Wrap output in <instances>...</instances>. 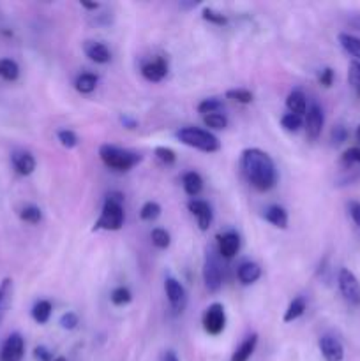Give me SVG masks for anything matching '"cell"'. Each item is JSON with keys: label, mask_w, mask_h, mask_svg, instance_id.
Listing matches in <instances>:
<instances>
[{"label": "cell", "mask_w": 360, "mask_h": 361, "mask_svg": "<svg viewBox=\"0 0 360 361\" xmlns=\"http://www.w3.org/2000/svg\"><path fill=\"white\" fill-rule=\"evenodd\" d=\"M13 166L20 175L28 176L35 171V159L28 152H14L13 154Z\"/></svg>", "instance_id": "2e32d148"}, {"label": "cell", "mask_w": 360, "mask_h": 361, "mask_svg": "<svg viewBox=\"0 0 360 361\" xmlns=\"http://www.w3.org/2000/svg\"><path fill=\"white\" fill-rule=\"evenodd\" d=\"M99 157L104 162L106 168L113 169L116 173H127L133 168H136L143 157L136 152L126 150V148H119L115 145H102L99 148Z\"/></svg>", "instance_id": "3957f363"}, {"label": "cell", "mask_w": 360, "mask_h": 361, "mask_svg": "<svg viewBox=\"0 0 360 361\" xmlns=\"http://www.w3.org/2000/svg\"><path fill=\"white\" fill-rule=\"evenodd\" d=\"M240 169L247 182L260 192L274 189L277 183V169L267 152L260 148H246L240 157Z\"/></svg>", "instance_id": "6da1fadb"}, {"label": "cell", "mask_w": 360, "mask_h": 361, "mask_svg": "<svg viewBox=\"0 0 360 361\" xmlns=\"http://www.w3.org/2000/svg\"><path fill=\"white\" fill-rule=\"evenodd\" d=\"M286 108L293 115L304 116L307 113V99L304 95L302 90H293L289 92L288 97H286Z\"/></svg>", "instance_id": "ac0fdd59"}, {"label": "cell", "mask_w": 360, "mask_h": 361, "mask_svg": "<svg viewBox=\"0 0 360 361\" xmlns=\"http://www.w3.org/2000/svg\"><path fill=\"white\" fill-rule=\"evenodd\" d=\"M124 196L120 192H109L99 219L94 224V231H119L124 226Z\"/></svg>", "instance_id": "7a4b0ae2"}, {"label": "cell", "mask_w": 360, "mask_h": 361, "mask_svg": "<svg viewBox=\"0 0 360 361\" xmlns=\"http://www.w3.org/2000/svg\"><path fill=\"white\" fill-rule=\"evenodd\" d=\"M176 140L186 147L196 148V150L205 152V154H214L221 148V141L208 130L200 129V127H184L176 133Z\"/></svg>", "instance_id": "277c9868"}, {"label": "cell", "mask_w": 360, "mask_h": 361, "mask_svg": "<svg viewBox=\"0 0 360 361\" xmlns=\"http://www.w3.org/2000/svg\"><path fill=\"white\" fill-rule=\"evenodd\" d=\"M25 355V341L20 334H11L0 351V361H21Z\"/></svg>", "instance_id": "30bf717a"}, {"label": "cell", "mask_w": 360, "mask_h": 361, "mask_svg": "<svg viewBox=\"0 0 360 361\" xmlns=\"http://www.w3.org/2000/svg\"><path fill=\"white\" fill-rule=\"evenodd\" d=\"M281 126L284 127L286 130H289V133H296V130H300V127L304 126L302 116L293 115V113H286L281 118Z\"/></svg>", "instance_id": "e575fe53"}, {"label": "cell", "mask_w": 360, "mask_h": 361, "mask_svg": "<svg viewBox=\"0 0 360 361\" xmlns=\"http://www.w3.org/2000/svg\"><path fill=\"white\" fill-rule=\"evenodd\" d=\"M348 83L355 90L356 97H360V62L353 60L348 67Z\"/></svg>", "instance_id": "4dcf8cb0"}, {"label": "cell", "mask_w": 360, "mask_h": 361, "mask_svg": "<svg viewBox=\"0 0 360 361\" xmlns=\"http://www.w3.org/2000/svg\"><path fill=\"white\" fill-rule=\"evenodd\" d=\"M349 215H352L353 222H355L360 229V203H356V201H352V203H349Z\"/></svg>", "instance_id": "f6af8a7d"}, {"label": "cell", "mask_w": 360, "mask_h": 361, "mask_svg": "<svg viewBox=\"0 0 360 361\" xmlns=\"http://www.w3.org/2000/svg\"><path fill=\"white\" fill-rule=\"evenodd\" d=\"M182 187L184 190H186L187 196L196 197L198 194L203 190V178H201L196 171H187L186 175L182 176Z\"/></svg>", "instance_id": "ffe728a7"}, {"label": "cell", "mask_w": 360, "mask_h": 361, "mask_svg": "<svg viewBox=\"0 0 360 361\" xmlns=\"http://www.w3.org/2000/svg\"><path fill=\"white\" fill-rule=\"evenodd\" d=\"M236 277H239V281L242 282L244 286L254 284V282L261 277L260 264L253 263V261H246V263L240 264L239 270H236Z\"/></svg>", "instance_id": "e0dca14e"}, {"label": "cell", "mask_w": 360, "mask_h": 361, "mask_svg": "<svg viewBox=\"0 0 360 361\" xmlns=\"http://www.w3.org/2000/svg\"><path fill=\"white\" fill-rule=\"evenodd\" d=\"M97 81L99 80L95 74L83 73L76 78V81H74V87H76V90L80 92V94H92V92L95 90V87H97Z\"/></svg>", "instance_id": "d4e9b609"}, {"label": "cell", "mask_w": 360, "mask_h": 361, "mask_svg": "<svg viewBox=\"0 0 360 361\" xmlns=\"http://www.w3.org/2000/svg\"><path fill=\"white\" fill-rule=\"evenodd\" d=\"M161 215V207H159L155 201H147V203L141 207L140 210V217L143 219V221H155V219Z\"/></svg>", "instance_id": "d6a6232c"}, {"label": "cell", "mask_w": 360, "mask_h": 361, "mask_svg": "<svg viewBox=\"0 0 360 361\" xmlns=\"http://www.w3.org/2000/svg\"><path fill=\"white\" fill-rule=\"evenodd\" d=\"M256 345H258V335L256 334L249 335V337H247L246 341H244L242 344L239 345V349L233 353L232 360H229V361H247L251 358V356H253Z\"/></svg>", "instance_id": "44dd1931"}, {"label": "cell", "mask_w": 360, "mask_h": 361, "mask_svg": "<svg viewBox=\"0 0 360 361\" xmlns=\"http://www.w3.org/2000/svg\"><path fill=\"white\" fill-rule=\"evenodd\" d=\"M20 217H21V221L28 222V224H39L42 219V212H41V208L34 207V204H27V207L21 208Z\"/></svg>", "instance_id": "f1b7e54d"}, {"label": "cell", "mask_w": 360, "mask_h": 361, "mask_svg": "<svg viewBox=\"0 0 360 361\" xmlns=\"http://www.w3.org/2000/svg\"><path fill=\"white\" fill-rule=\"evenodd\" d=\"M203 122L205 126L215 130H222L228 127V118H226V115H222V113H210V115H205Z\"/></svg>", "instance_id": "1f68e13d"}, {"label": "cell", "mask_w": 360, "mask_h": 361, "mask_svg": "<svg viewBox=\"0 0 360 361\" xmlns=\"http://www.w3.org/2000/svg\"><path fill=\"white\" fill-rule=\"evenodd\" d=\"M217 249L219 256L224 259H232L236 256L240 249V236L235 231H226L217 236Z\"/></svg>", "instance_id": "4fadbf2b"}, {"label": "cell", "mask_w": 360, "mask_h": 361, "mask_svg": "<svg viewBox=\"0 0 360 361\" xmlns=\"http://www.w3.org/2000/svg\"><path fill=\"white\" fill-rule=\"evenodd\" d=\"M83 51L92 62L95 63H108L112 60V51L108 49V46L102 44L97 41H87L83 44Z\"/></svg>", "instance_id": "9a60e30c"}, {"label": "cell", "mask_w": 360, "mask_h": 361, "mask_svg": "<svg viewBox=\"0 0 360 361\" xmlns=\"http://www.w3.org/2000/svg\"><path fill=\"white\" fill-rule=\"evenodd\" d=\"M263 217L265 221L270 222V224L275 226V228H281V229L288 228V212H286L282 207H279V204H272V207H268L267 210H265Z\"/></svg>", "instance_id": "d6986e66"}, {"label": "cell", "mask_w": 360, "mask_h": 361, "mask_svg": "<svg viewBox=\"0 0 360 361\" xmlns=\"http://www.w3.org/2000/svg\"><path fill=\"white\" fill-rule=\"evenodd\" d=\"M203 282L208 293H217L222 286V268L219 257L208 250L203 263Z\"/></svg>", "instance_id": "5b68a950"}, {"label": "cell", "mask_w": 360, "mask_h": 361, "mask_svg": "<svg viewBox=\"0 0 360 361\" xmlns=\"http://www.w3.org/2000/svg\"><path fill=\"white\" fill-rule=\"evenodd\" d=\"M201 18H203L205 21H208V23L219 25V27H222V25L228 23V18H226L224 14L217 13V11L210 9V7H205V9L201 11Z\"/></svg>", "instance_id": "8d00e7d4"}, {"label": "cell", "mask_w": 360, "mask_h": 361, "mask_svg": "<svg viewBox=\"0 0 360 361\" xmlns=\"http://www.w3.org/2000/svg\"><path fill=\"white\" fill-rule=\"evenodd\" d=\"M355 137H356V141H359L360 143V126L356 127V133H355Z\"/></svg>", "instance_id": "816d5d0a"}, {"label": "cell", "mask_w": 360, "mask_h": 361, "mask_svg": "<svg viewBox=\"0 0 360 361\" xmlns=\"http://www.w3.org/2000/svg\"><path fill=\"white\" fill-rule=\"evenodd\" d=\"M349 27L356 28V30H360V14H353V16H349L348 20Z\"/></svg>", "instance_id": "7dc6e473"}, {"label": "cell", "mask_w": 360, "mask_h": 361, "mask_svg": "<svg viewBox=\"0 0 360 361\" xmlns=\"http://www.w3.org/2000/svg\"><path fill=\"white\" fill-rule=\"evenodd\" d=\"M150 238H152V243H154V245L161 250L168 249L169 243H172V236H169V233L162 228L152 229Z\"/></svg>", "instance_id": "83f0119b"}, {"label": "cell", "mask_w": 360, "mask_h": 361, "mask_svg": "<svg viewBox=\"0 0 360 361\" xmlns=\"http://www.w3.org/2000/svg\"><path fill=\"white\" fill-rule=\"evenodd\" d=\"M187 208H189L191 214L196 217L198 226H200L201 231H208L212 226V221H214V212H212L210 204L207 201L201 200H191L187 203Z\"/></svg>", "instance_id": "8fae6325"}, {"label": "cell", "mask_w": 360, "mask_h": 361, "mask_svg": "<svg viewBox=\"0 0 360 361\" xmlns=\"http://www.w3.org/2000/svg\"><path fill=\"white\" fill-rule=\"evenodd\" d=\"M80 324V319H78V316L74 312H66L62 317H60V326L64 328V330H74V328Z\"/></svg>", "instance_id": "ab89813d"}, {"label": "cell", "mask_w": 360, "mask_h": 361, "mask_svg": "<svg viewBox=\"0 0 360 361\" xmlns=\"http://www.w3.org/2000/svg\"><path fill=\"white\" fill-rule=\"evenodd\" d=\"M81 6L85 9H90V11H97L99 9V4H92V2H81Z\"/></svg>", "instance_id": "681fc988"}, {"label": "cell", "mask_w": 360, "mask_h": 361, "mask_svg": "<svg viewBox=\"0 0 360 361\" xmlns=\"http://www.w3.org/2000/svg\"><path fill=\"white\" fill-rule=\"evenodd\" d=\"M162 361H180V360H179V356H176L173 351H166V355H164V358H162Z\"/></svg>", "instance_id": "c3c4849f"}, {"label": "cell", "mask_w": 360, "mask_h": 361, "mask_svg": "<svg viewBox=\"0 0 360 361\" xmlns=\"http://www.w3.org/2000/svg\"><path fill=\"white\" fill-rule=\"evenodd\" d=\"M346 140H348V130H346V127L335 126L332 129V141H334V145H342Z\"/></svg>", "instance_id": "60d3db41"}, {"label": "cell", "mask_w": 360, "mask_h": 361, "mask_svg": "<svg viewBox=\"0 0 360 361\" xmlns=\"http://www.w3.org/2000/svg\"><path fill=\"white\" fill-rule=\"evenodd\" d=\"M337 284L346 302L352 305H360V282L356 281L353 271H349L348 268H341L337 275Z\"/></svg>", "instance_id": "8992f818"}, {"label": "cell", "mask_w": 360, "mask_h": 361, "mask_svg": "<svg viewBox=\"0 0 360 361\" xmlns=\"http://www.w3.org/2000/svg\"><path fill=\"white\" fill-rule=\"evenodd\" d=\"M53 361H67L66 358H64V356H59V358H55Z\"/></svg>", "instance_id": "f5cc1de1"}, {"label": "cell", "mask_w": 360, "mask_h": 361, "mask_svg": "<svg viewBox=\"0 0 360 361\" xmlns=\"http://www.w3.org/2000/svg\"><path fill=\"white\" fill-rule=\"evenodd\" d=\"M318 81H320V85H323L325 88L332 87V83H334V71H332L330 67L323 69L320 73V78H318Z\"/></svg>", "instance_id": "7bdbcfd3"}, {"label": "cell", "mask_w": 360, "mask_h": 361, "mask_svg": "<svg viewBox=\"0 0 360 361\" xmlns=\"http://www.w3.org/2000/svg\"><path fill=\"white\" fill-rule=\"evenodd\" d=\"M221 108H222V102L215 97L205 99V101H201L200 104H198V111H200L203 116L210 115V113H219L221 111Z\"/></svg>", "instance_id": "836d02e7"}, {"label": "cell", "mask_w": 360, "mask_h": 361, "mask_svg": "<svg viewBox=\"0 0 360 361\" xmlns=\"http://www.w3.org/2000/svg\"><path fill=\"white\" fill-rule=\"evenodd\" d=\"M141 74H143L145 80L152 81V83L162 81L166 78V74H168V62L162 56H157V59L150 60V62L141 66Z\"/></svg>", "instance_id": "5bb4252c"}, {"label": "cell", "mask_w": 360, "mask_h": 361, "mask_svg": "<svg viewBox=\"0 0 360 361\" xmlns=\"http://www.w3.org/2000/svg\"><path fill=\"white\" fill-rule=\"evenodd\" d=\"M226 328V312L221 303H212L203 314V330L208 335H221Z\"/></svg>", "instance_id": "52a82bcc"}, {"label": "cell", "mask_w": 360, "mask_h": 361, "mask_svg": "<svg viewBox=\"0 0 360 361\" xmlns=\"http://www.w3.org/2000/svg\"><path fill=\"white\" fill-rule=\"evenodd\" d=\"M318 345H320L321 356H323L325 361H342V358H344V348L332 335H323Z\"/></svg>", "instance_id": "7c38bea8"}, {"label": "cell", "mask_w": 360, "mask_h": 361, "mask_svg": "<svg viewBox=\"0 0 360 361\" xmlns=\"http://www.w3.org/2000/svg\"><path fill=\"white\" fill-rule=\"evenodd\" d=\"M52 310L53 307L48 300H39L34 305V309H32V317H34L35 323L46 324L49 321V317H52Z\"/></svg>", "instance_id": "cb8c5ba5"}, {"label": "cell", "mask_w": 360, "mask_h": 361, "mask_svg": "<svg viewBox=\"0 0 360 361\" xmlns=\"http://www.w3.org/2000/svg\"><path fill=\"white\" fill-rule=\"evenodd\" d=\"M120 123H122V126L126 127V129H134V127L138 126L136 120L131 118V116H127V115H122V116H120Z\"/></svg>", "instance_id": "bcb514c9"}, {"label": "cell", "mask_w": 360, "mask_h": 361, "mask_svg": "<svg viewBox=\"0 0 360 361\" xmlns=\"http://www.w3.org/2000/svg\"><path fill=\"white\" fill-rule=\"evenodd\" d=\"M198 2H189V4H180V7H184V9H191V7H196Z\"/></svg>", "instance_id": "f907efd6"}, {"label": "cell", "mask_w": 360, "mask_h": 361, "mask_svg": "<svg viewBox=\"0 0 360 361\" xmlns=\"http://www.w3.org/2000/svg\"><path fill=\"white\" fill-rule=\"evenodd\" d=\"M109 300H112L113 305L124 307V305H127V303H131V300H133V295H131L129 289L124 288V286H120V288L113 289L112 295H109Z\"/></svg>", "instance_id": "f546056e"}, {"label": "cell", "mask_w": 360, "mask_h": 361, "mask_svg": "<svg viewBox=\"0 0 360 361\" xmlns=\"http://www.w3.org/2000/svg\"><path fill=\"white\" fill-rule=\"evenodd\" d=\"M339 42L344 48L346 53H349L352 56H355L360 62V39L355 37L352 34H339Z\"/></svg>", "instance_id": "484cf974"}, {"label": "cell", "mask_w": 360, "mask_h": 361, "mask_svg": "<svg viewBox=\"0 0 360 361\" xmlns=\"http://www.w3.org/2000/svg\"><path fill=\"white\" fill-rule=\"evenodd\" d=\"M56 137H59V141H60V145H62L64 148H74V147H78V136H76V133H73V130H69V129H62V130H59V134H56Z\"/></svg>", "instance_id": "74e56055"}, {"label": "cell", "mask_w": 360, "mask_h": 361, "mask_svg": "<svg viewBox=\"0 0 360 361\" xmlns=\"http://www.w3.org/2000/svg\"><path fill=\"white\" fill-rule=\"evenodd\" d=\"M155 157H157L159 161H161L162 164H166V166L175 164V161H176L175 152H173L172 148H168V147H157V148H155Z\"/></svg>", "instance_id": "f35d334b"}, {"label": "cell", "mask_w": 360, "mask_h": 361, "mask_svg": "<svg viewBox=\"0 0 360 361\" xmlns=\"http://www.w3.org/2000/svg\"><path fill=\"white\" fill-rule=\"evenodd\" d=\"M164 291L166 296H168V302L169 305H172V309L175 310V312H184V309H186L187 305L186 288H184L176 279L168 277L164 282Z\"/></svg>", "instance_id": "ba28073f"}, {"label": "cell", "mask_w": 360, "mask_h": 361, "mask_svg": "<svg viewBox=\"0 0 360 361\" xmlns=\"http://www.w3.org/2000/svg\"><path fill=\"white\" fill-rule=\"evenodd\" d=\"M226 97L240 102V104H251L253 102V94L249 90H246V88H233V90H228L226 92Z\"/></svg>", "instance_id": "d590c367"}, {"label": "cell", "mask_w": 360, "mask_h": 361, "mask_svg": "<svg viewBox=\"0 0 360 361\" xmlns=\"http://www.w3.org/2000/svg\"><path fill=\"white\" fill-rule=\"evenodd\" d=\"M11 302H13V281L11 279H4L0 282V321L9 310Z\"/></svg>", "instance_id": "7402d4cb"}, {"label": "cell", "mask_w": 360, "mask_h": 361, "mask_svg": "<svg viewBox=\"0 0 360 361\" xmlns=\"http://www.w3.org/2000/svg\"><path fill=\"white\" fill-rule=\"evenodd\" d=\"M20 76V67L14 60L2 59L0 60V78L6 81H16Z\"/></svg>", "instance_id": "4316f807"}, {"label": "cell", "mask_w": 360, "mask_h": 361, "mask_svg": "<svg viewBox=\"0 0 360 361\" xmlns=\"http://www.w3.org/2000/svg\"><path fill=\"white\" fill-rule=\"evenodd\" d=\"M325 126V115L323 109L320 108V104L313 102V104L307 108L306 113V130H307V137L309 140H318L321 136V130H323Z\"/></svg>", "instance_id": "9c48e42d"}, {"label": "cell", "mask_w": 360, "mask_h": 361, "mask_svg": "<svg viewBox=\"0 0 360 361\" xmlns=\"http://www.w3.org/2000/svg\"><path fill=\"white\" fill-rule=\"evenodd\" d=\"M34 358L37 361H53V355L49 349H46L44 345H37L34 349Z\"/></svg>", "instance_id": "ee69618b"}, {"label": "cell", "mask_w": 360, "mask_h": 361, "mask_svg": "<svg viewBox=\"0 0 360 361\" xmlns=\"http://www.w3.org/2000/svg\"><path fill=\"white\" fill-rule=\"evenodd\" d=\"M306 309H307V302L304 296H296V298H293V302L289 303L288 309H286L284 312V323H293V321H296L304 312H306Z\"/></svg>", "instance_id": "603a6c76"}, {"label": "cell", "mask_w": 360, "mask_h": 361, "mask_svg": "<svg viewBox=\"0 0 360 361\" xmlns=\"http://www.w3.org/2000/svg\"><path fill=\"white\" fill-rule=\"evenodd\" d=\"M342 161L346 162V164H359L360 166V148H349V150L344 152V155H342Z\"/></svg>", "instance_id": "b9f144b4"}]
</instances>
